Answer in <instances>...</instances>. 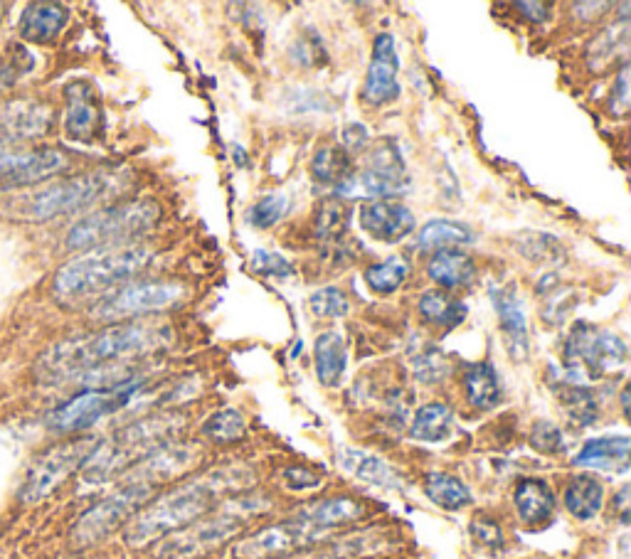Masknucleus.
Instances as JSON below:
<instances>
[{
  "label": "nucleus",
  "mask_w": 631,
  "mask_h": 559,
  "mask_svg": "<svg viewBox=\"0 0 631 559\" xmlns=\"http://www.w3.org/2000/svg\"><path fill=\"white\" fill-rule=\"evenodd\" d=\"M328 532L321 527L311 525L309 520L301 518L299 513L284 523L262 527L254 535L245 537L232 547L235 559H277L289 557L291 552L306 550V547L318 545Z\"/></svg>",
  "instance_id": "obj_13"
},
{
  "label": "nucleus",
  "mask_w": 631,
  "mask_h": 559,
  "mask_svg": "<svg viewBox=\"0 0 631 559\" xmlns=\"http://www.w3.org/2000/svg\"><path fill=\"white\" fill-rule=\"evenodd\" d=\"M171 340L168 326L146 321L121 323L97 333L74 335L55 343L35 362V380L40 385H67L74 380H92L109 375L131 360L156 353Z\"/></svg>",
  "instance_id": "obj_1"
},
{
  "label": "nucleus",
  "mask_w": 631,
  "mask_h": 559,
  "mask_svg": "<svg viewBox=\"0 0 631 559\" xmlns=\"http://www.w3.org/2000/svg\"><path fill=\"white\" fill-rule=\"evenodd\" d=\"M516 244H518V252H521L523 257H528L530 262L555 264L565 259V249H562L558 239L550 237V234L523 232L516 237Z\"/></svg>",
  "instance_id": "obj_39"
},
{
  "label": "nucleus",
  "mask_w": 631,
  "mask_h": 559,
  "mask_svg": "<svg viewBox=\"0 0 631 559\" xmlns=\"http://www.w3.org/2000/svg\"><path fill=\"white\" fill-rule=\"evenodd\" d=\"M67 97H70V109H67L65 121L67 133L72 138H77V141H89L99 124L97 101H94L92 92L87 87H82V84H74Z\"/></svg>",
  "instance_id": "obj_28"
},
{
  "label": "nucleus",
  "mask_w": 631,
  "mask_h": 559,
  "mask_svg": "<svg viewBox=\"0 0 631 559\" xmlns=\"http://www.w3.org/2000/svg\"><path fill=\"white\" fill-rule=\"evenodd\" d=\"M471 535L481 542V545H489V547H501L503 545V535H501V527H498L493 520L489 518H476L471 523Z\"/></svg>",
  "instance_id": "obj_47"
},
{
  "label": "nucleus",
  "mask_w": 631,
  "mask_h": 559,
  "mask_svg": "<svg viewBox=\"0 0 631 559\" xmlns=\"http://www.w3.org/2000/svg\"><path fill=\"white\" fill-rule=\"evenodd\" d=\"M464 387L471 407L493 409L501 402V382H498V372L493 370L491 362L469 365V370L464 375Z\"/></svg>",
  "instance_id": "obj_31"
},
{
  "label": "nucleus",
  "mask_w": 631,
  "mask_h": 559,
  "mask_svg": "<svg viewBox=\"0 0 631 559\" xmlns=\"http://www.w3.org/2000/svg\"><path fill=\"white\" fill-rule=\"evenodd\" d=\"M200 461V449L195 444H185V441H171V444L161 446L146 459L136 463L134 468L124 473V481L146 483V486L156 488L158 483H166L180 473L190 471L195 463Z\"/></svg>",
  "instance_id": "obj_15"
},
{
  "label": "nucleus",
  "mask_w": 631,
  "mask_h": 559,
  "mask_svg": "<svg viewBox=\"0 0 631 559\" xmlns=\"http://www.w3.org/2000/svg\"><path fill=\"white\" fill-rule=\"evenodd\" d=\"M530 446H533L535 451H540V454L555 456L565 451V436H562V431L555 427L553 422H545L543 419V422L533 424V431H530Z\"/></svg>",
  "instance_id": "obj_43"
},
{
  "label": "nucleus",
  "mask_w": 631,
  "mask_h": 559,
  "mask_svg": "<svg viewBox=\"0 0 631 559\" xmlns=\"http://www.w3.org/2000/svg\"><path fill=\"white\" fill-rule=\"evenodd\" d=\"M70 23V10L60 3H33L20 15V35L30 42H50Z\"/></svg>",
  "instance_id": "obj_20"
},
{
  "label": "nucleus",
  "mask_w": 631,
  "mask_h": 559,
  "mask_svg": "<svg viewBox=\"0 0 631 559\" xmlns=\"http://www.w3.org/2000/svg\"><path fill=\"white\" fill-rule=\"evenodd\" d=\"M269 508L267 498H235L220 513L210 518L195 520L193 525L173 532L158 550V557L163 559H193L215 550L222 542L232 540L245 523L259 510Z\"/></svg>",
  "instance_id": "obj_7"
},
{
  "label": "nucleus",
  "mask_w": 631,
  "mask_h": 559,
  "mask_svg": "<svg viewBox=\"0 0 631 559\" xmlns=\"http://www.w3.org/2000/svg\"><path fill=\"white\" fill-rule=\"evenodd\" d=\"M629 52V20L624 18L622 23L612 25V28L602 30L595 40L587 47V65L592 72H604L612 65L617 57H627Z\"/></svg>",
  "instance_id": "obj_27"
},
{
  "label": "nucleus",
  "mask_w": 631,
  "mask_h": 559,
  "mask_svg": "<svg viewBox=\"0 0 631 559\" xmlns=\"http://www.w3.org/2000/svg\"><path fill=\"white\" fill-rule=\"evenodd\" d=\"M249 478H252V471L245 466H222L180 483L178 488L163 493L153 503L143 505L129 520L124 530L126 545L146 547L161 537L193 525L195 520L205 518L215 508L222 495L247 486Z\"/></svg>",
  "instance_id": "obj_2"
},
{
  "label": "nucleus",
  "mask_w": 631,
  "mask_h": 559,
  "mask_svg": "<svg viewBox=\"0 0 631 559\" xmlns=\"http://www.w3.org/2000/svg\"><path fill=\"white\" fill-rule=\"evenodd\" d=\"M516 510L521 520L530 527L545 525L555 513V495L553 488L540 478H523L513 493Z\"/></svg>",
  "instance_id": "obj_21"
},
{
  "label": "nucleus",
  "mask_w": 631,
  "mask_h": 559,
  "mask_svg": "<svg viewBox=\"0 0 631 559\" xmlns=\"http://www.w3.org/2000/svg\"><path fill=\"white\" fill-rule=\"evenodd\" d=\"M358 222L378 242L395 244L415 232V215L400 202L378 200L365 202L358 212Z\"/></svg>",
  "instance_id": "obj_17"
},
{
  "label": "nucleus",
  "mask_w": 631,
  "mask_h": 559,
  "mask_svg": "<svg viewBox=\"0 0 631 559\" xmlns=\"http://www.w3.org/2000/svg\"><path fill=\"white\" fill-rule=\"evenodd\" d=\"M627 362V343L612 330L577 323L565 345V367L572 385L602 380Z\"/></svg>",
  "instance_id": "obj_8"
},
{
  "label": "nucleus",
  "mask_w": 631,
  "mask_h": 559,
  "mask_svg": "<svg viewBox=\"0 0 631 559\" xmlns=\"http://www.w3.org/2000/svg\"><path fill=\"white\" fill-rule=\"evenodd\" d=\"M245 431H247V424H245V417H242V412H237V409H230V407L215 412L208 422L203 424V436H208V439L215 441V444H232V441L242 439Z\"/></svg>",
  "instance_id": "obj_38"
},
{
  "label": "nucleus",
  "mask_w": 631,
  "mask_h": 559,
  "mask_svg": "<svg viewBox=\"0 0 631 559\" xmlns=\"http://www.w3.org/2000/svg\"><path fill=\"white\" fill-rule=\"evenodd\" d=\"M65 168V153L55 151V148H40V151H3L0 148V188L5 193L42 183Z\"/></svg>",
  "instance_id": "obj_14"
},
{
  "label": "nucleus",
  "mask_w": 631,
  "mask_h": 559,
  "mask_svg": "<svg viewBox=\"0 0 631 559\" xmlns=\"http://www.w3.org/2000/svg\"><path fill=\"white\" fill-rule=\"evenodd\" d=\"M407 274H410V266H407L405 259L390 257L385 262L370 266L365 271V281H368V286L375 294H392V291H397L405 284Z\"/></svg>",
  "instance_id": "obj_37"
},
{
  "label": "nucleus",
  "mask_w": 631,
  "mask_h": 559,
  "mask_svg": "<svg viewBox=\"0 0 631 559\" xmlns=\"http://www.w3.org/2000/svg\"><path fill=\"white\" fill-rule=\"evenodd\" d=\"M235 161H240V165H247V158H245V153H242V148H235Z\"/></svg>",
  "instance_id": "obj_52"
},
{
  "label": "nucleus",
  "mask_w": 631,
  "mask_h": 559,
  "mask_svg": "<svg viewBox=\"0 0 631 559\" xmlns=\"http://www.w3.org/2000/svg\"><path fill=\"white\" fill-rule=\"evenodd\" d=\"M185 296V289L176 281H139V284H124L111 294L102 296L94 308L99 321H126L139 318L146 313L166 311L176 306Z\"/></svg>",
  "instance_id": "obj_12"
},
{
  "label": "nucleus",
  "mask_w": 631,
  "mask_h": 559,
  "mask_svg": "<svg viewBox=\"0 0 631 559\" xmlns=\"http://www.w3.org/2000/svg\"><path fill=\"white\" fill-rule=\"evenodd\" d=\"M156 488L146 486V483L124 481V486L116 488L114 493L106 495L97 505L82 513L72 527V542L77 547L97 545L106 535L116 530L119 525L129 523L136 513L148 503Z\"/></svg>",
  "instance_id": "obj_11"
},
{
  "label": "nucleus",
  "mask_w": 631,
  "mask_h": 559,
  "mask_svg": "<svg viewBox=\"0 0 631 559\" xmlns=\"http://www.w3.org/2000/svg\"><path fill=\"white\" fill-rule=\"evenodd\" d=\"M627 495H629V488L624 486L622 491H619V495H617V510H619V515H622V523H627L629 520V505H627Z\"/></svg>",
  "instance_id": "obj_51"
},
{
  "label": "nucleus",
  "mask_w": 631,
  "mask_h": 559,
  "mask_svg": "<svg viewBox=\"0 0 631 559\" xmlns=\"http://www.w3.org/2000/svg\"><path fill=\"white\" fill-rule=\"evenodd\" d=\"M348 227V210L336 200L323 202L321 210H318L316 220V234L321 239H336L338 234Z\"/></svg>",
  "instance_id": "obj_42"
},
{
  "label": "nucleus",
  "mask_w": 631,
  "mask_h": 559,
  "mask_svg": "<svg viewBox=\"0 0 631 559\" xmlns=\"http://www.w3.org/2000/svg\"><path fill=\"white\" fill-rule=\"evenodd\" d=\"M124 178L121 173L97 170V173L77 175V178L55 180L42 188L10 190L0 198V215L20 222H45L60 215L87 210L97 202L109 200L121 193Z\"/></svg>",
  "instance_id": "obj_3"
},
{
  "label": "nucleus",
  "mask_w": 631,
  "mask_h": 559,
  "mask_svg": "<svg viewBox=\"0 0 631 559\" xmlns=\"http://www.w3.org/2000/svg\"><path fill=\"white\" fill-rule=\"evenodd\" d=\"M609 109L617 116H624L629 111V65L619 69L617 82H614L612 89V99H609Z\"/></svg>",
  "instance_id": "obj_46"
},
{
  "label": "nucleus",
  "mask_w": 631,
  "mask_h": 559,
  "mask_svg": "<svg viewBox=\"0 0 631 559\" xmlns=\"http://www.w3.org/2000/svg\"><path fill=\"white\" fill-rule=\"evenodd\" d=\"M249 266H252L254 274L272 276V279H289V276H294V266H291L289 259H284L277 252H269V249H257Z\"/></svg>",
  "instance_id": "obj_45"
},
{
  "label": "nucleus",
  "mask_w": 631,
  "mask_h": 559,
  "mask_svg": "<svg viewBox=\"0 0 631 559\" xmlns=\"http://www.w3.org/2000/svg\"><path fill=\"white\" fill-rule=\"evenodd\" d=\"M65 559H74V557H65Z\"/></svg>",
  "instance_id": "obj_53"
},
{
  "label": "nucleus",
  "mask_w": 631,
  "mask_h": 559,
  "mask_svg": "<svg viewBox=\"0 0 631 559\" xmlns=\"http://www.w3.org/2000/svg\"><path fill=\"white\" fill-rule=\"evenodd\" d=\"M338 461H341V466L346 468L348 473H353L355 478H360V481L365 483H373V486H380V488H400V476H397L395 471H392L390 466L383 459H378V456L373 454H365V451H358V449H341L338 451Z\"/></svg>",
  "instance_id": "obj_24"
},
{
  "label": "nucleus",
  "mask_w": 631,
  "mask_h": 559,
  "mask_svg": "<svg viewBox=\"0 0 631 559\" xmlns=\"http://www.w3.org/2000/svg\"><path fill=\"white\" fill-rule=\"evenodd\" d=\"M575 466L597 468V471H627L629 468V436H599L590 439L572 459Z\"/></svg>",
  "instance_id": "obj_19"
},
{
  "label": "nucleus",
  "mask_w": 631,
  "mask_h": 559,
  "mask_svg": "<svg viewBox=\"0 0 631 559\" xmlns=\"http://www.w3.org/2000/svg\"><path fill=\"white\" fill-rule=\"evenodd\" d=\"M427 274L434 284L444 286V289H456V286H466L474 279L476 264L461 249H442V252H434Z\"/></svg>",
  "instance_id": "obj_23"
},
{
  "label": "nucleus",
  "mask_w": 631,
  "mask_h": 559,
  "mask_svg": "<svg viewBox=\"0 0 631 559\" xmlns=\"http://www.w3.org/2000/svg\"><path fill=\"white\" fill-rule=\"evenodd\" d=\"M311 313L316 318H343L351 308V301L336 286H326V289H318L316 294H311L309 298Z\"/></svg>",
  "instance_id": "obj_40"
},
{
  "label": "nucleus",
  "mask_w": 631,
  "mask_h": 559,
  "mask_svg": "<svg viewBox=\"0 0 631 559\" xmlns=\"http://www.w3.org/2000/svg\"><path fill=\"white\" fill-rule=\"evenodd\" d=\"M311 173L314 180L321 185H341L348 175L353 173L351 153L343 146H326L316 153L314 163H311Z\"/></svg>",
  "instance_id": "obj_34"
},
{
  "label": "nucleus",
  "mask_w": 631,
  "mask_h": 559,
  "mask_svg": "<svg viewBox=\"0 0 631 559\" xmlns=\"http://www.w3.org/2000/svg\"><path fill=\"white\" fill-rule=\"evenodd\" d=\"M420 313L434 326L452 330L464 323L466 306L456 298L442 294V291H429L420 298Z\"/></svg>",
  "instance_id": "obj_35"
},
{
  "label": "nucleus",
  "mask_w": 631,
  "mask_h": 559,
  "mask_svg": "<svg viewBox=\"0 0 631 559\" xmlns=\"http://www.w3.org/2000/svg\"><path fill=\"white\" fill-rule=\"evenodd\" d=\"M424 493L444 510H461L471 503V491L449 473H429L424 478Z\"/></svg>",
  "instance_id": "obj_33"
},
{
  "label": "nucleus",
  "mask_w": 631,
  "mask_h": 559,
  "mask_svg": "<svg viewBox=\"0 0 631 559\" xmlns=\"http://www.w3.org/2000/svg\"><path fill=\"white\" fill-rule=\"evenodd\" d=\"M143 385H146L143 377H134V380L119 382V385L94 387V390L79 392L70 402L60 404L50 414L47 424H50L52 431H60V434H74V431L94 427V424L102 422L109 414L119 412L126 404H131V399L139 395Z\"/></svg>",
  "instance_id": "obj_9"
},
{
  "label": "nucleus",
  "mask_w": 631,
  "mask_h": 559,
  "mask_svg": "<svg viewBox=\"0 0 631 559\" xmlns=\"http://www.w3.org/2000/svg\"><path fill=\"white\" fill-rule=\"evenodd\" d=\"M161 207L153 200H131L119 205L89 212L67 234V249L89 252V249L121 247L143 237L156 227Z\"/></svg>",
  "instance_id": "obj_6"
},
{
  "label": "nucleus",
  "mask_w": 631,
  "mask_h": 559,
  "mask_svg": "<svg viewBox=\"0 0 631 559\" xmlns=\"http://www.w3.org/2000/svg\"><path fill=\"white\" fill-rule=\"evenodd\" d=\"M604 503V488L590 473H580L570 481L565 491V508L577 520H592L602 510Z\"/></svg>",
  "instance_id": "obj_30"
},
{
  "label": "nucleus",
  "mask_w": 631,
  "mask_h": 559,
  "mask_svg": "<svg viewBox=\"0 0 631 559\" xmlns=\"http://www.w3.org/2000/svg\"><path fill=\"white\" fill-rule=\"evenodd\" d=\"M516 8L523 10V15H526L528 20H533V23H545V20L550 18V10H553V5L550 3H518Z\"/></svg>",
  "instance_id": "obj_50"
},
{
  "label": "nucleus",
  "mask_w": 631,
  "mask_h": 559,
  "mask_svg": "<svg viewBox=\"0 0 631 559\" xmlns=\"http://www.w3.org/2000/svg\"><path fill=\"white\" fill-rule=\"evenodd\" d=\"M284 483L291 491H306V488H316L321 483V478L314 471L304 466H291L284 471Z\"/></svg>",
  "instance_id": "obj_48"
},
{
  "label": "nucleus",
  "mask_w": 631,
  "mask_h": 559,
  "mask_svg": "<svg viewBox=\"0 0 631 559\" xmlns=\"http://www.w3.org/2000/svg\"><path fill=\"white\" fill-rule=\"evenodd\" d=\"M151 262L153 252L143 244L89 249L57 271L55 296L67 306L94 296H106L136 279Z\"/></svg>",
  "instance_id": "obj_4"
},
{
  "label": "nucleus",
  "mask_w": 631,
  "mask_h": 559,
  "mask_svg": "<svg viewBox=\"0 0 631 559\" xmlns=\"http://www.w3.org/2000/svg\"><path fill=\"white\" fill-rule=\"evenodd\" d=\"M368 141H370V133L363 124H348L346 129H343V143H346L343 148H346L348 153L363 151V148L368 146Z\"/></svg>",
  "instance_id": "obj_49"
},
{
  "label": "nucleus",
  "mask_w": 631,
  "mask_h": 559,
  "mask_svg": "<svg viewBox=\"0 0 631 559\" xmlns=\"http://www.w3.org/2000/svg\"><path fill=\"white\" fill-rule=\"evenodd\" d=\"M471 242H474V232L454 220H432L417 234V247L422 252H442V249H454Z\"/></svg>",
  "instance_id": "obj_32"
},
{
  "label": "nucleus",
  "mask_w": 631,
  "mask_h": 559,
  "mask_svg": "<svg viewBox=\"0 0 631 559\" xmlns=\"http://www.w3.org/2000/svg\"><path fill=\"white\" fill-rule=\"evenodd\" d=\"M387 537L380 532H358V535H348L343 540L333 542V545L318 547L314 552H301V555H291L286 559H353L375 555V552L385 550Z\"/></svg>",
  "instance_id": "obj_25"
},
{
  "label": "nucleus",
  "mask_w": 631,
  "mask_h": 559,
  "mask_svg": "<svg viewBox=\"0 0 631 559\" xmlns=\"http://www.w3.org/2000/svg\"><path fill=\"white\" fill-rule=\"evenodd\" d=\"M94 446H97V439L82 436V439L62 441V444L52 446V449L35 456L28 471H25L23 486H20L18 493L20 500L25 505H35L40 500H45L47 495L55 493L74 471H79L84 466V461L92 454Z\"/></svg>",
  "instance_id": "obj_10"
},
{
  "label": "nucleus",
  "mask_w": 631,
  "mask_h": 559,
  "mask_svg": "<svg viewBox=\"0 0 631 559\" xmlns=\"http://www.w3.org/2000/svg\"><path fill=\"white\" fill-rule=\"evenodd\" d=\"M454 431V412L442 402L424 404L417 409L415 419H412L410 436L417 441H427V444H439V441L449 439Z\"/></svg>",
  "instance_id": "obj_29"
},
{
  "label": "nucleus",
  "mask_w": 631,
  "mask_h": 559,
  "mask_svg": "<svg viewBox=\"0 0 631 559\" xmlns=\"http://www.w3.org/2000/svg\"><path fill=\"white\" fill-rule=\"evenodd\" d=\"M397 62L395 37L390 33H380L373 42V60H370L368 74L363 84V101L370 106H385L400 97V84H397Z\"/></svg>",
  "instance_id": "obj_16"
},
{
  "label": "nucleus",
  "mask_w": 631,
  "mask_h": 559,
  "mask_svg": "<svg viewBox=\"0 0 631 559\" xmlns=\"http://www.w3.org/2000/svg\"><path fill=\"white\" fill-rule=\"evenodd\" d=\"M558 397H560V404L562 409H565L567 419L570 422H575L577 427H590V424L597 422V414H599V407H597V399L595 395H592L590 387L585 385H562L558 390Z\"/></svg>",
  "instance_id": "obj_36"
},
{
  "label": "nucleus",
  "mask_w": 631,
  "mask_h": 559,
  "mask_svg": "<svg viewBox=\"0 0 631 559\" xmlns=\"http://www.w3.org/2000/svg\"><path fill=\"white\" fill-rule=\"evenodd\" d=\"M489 296L498 313V323H501V333L506 338L508 355L513 360H526L530 350V335L526 311H523L521 301H518L516 286H491Z\"/></svg>",
  "instance_id": "obj_18"
},
{
  "label": "nucleus",
  "mask_w": 631,
  "mask_h": 559,
  "mask_svg": "<svg viewBox=\"0 0 631 559\" xmlns=\"http://www.w3.org/2000/svg\"><path fill=\"white\" fill-rule=\"evenodd\" d=\"M286 212V198L284 195H267L259 202H254L247 212V222L257 230H269L284 217Z\"/></svg>",
  "instance_id": "obj_41"
},
{
  "label": "nucleus",
  "mask_w": 631,
  "mask_h": 559,
  "mask_svg": "<svg viewBox=\"0 0 631 559\" xmlns=\"http://www.w3.org/2000/svg\"><path fill=\"white\" fill-rule=\"evenodd\" d=\"M314 358H316V375L321 380L323 387H336L341 382L343 372H346V343L338 333L333 330H326L316 338V348H314Z\"/></svg>",
  "instance_id": "obj_26"
},
{
  "label": "nucleus",
  "mask_w": 631,
  "mask_h": 559,
  "mask_svg": "<svg viewBox=\"0 0 631 559\" xmlns=\"http://www.w3.org/2000/svg\"><path fill=\"white\" fill-rule=\"evenodd\" d=\"M363 513V503H358L353 498H326L299 510L301 518H306L311 525L321 527L326 532L336 530L341 525L355 523V520L363 518Z\"/></svg>",
  "instance_id": "obj_22"
},
{
  "label": "nucleus",
  "mask_w": 631,
  "mask_h": 559,
  "mask_svg": "<svg viewBox=\"0 0 631 559\" xmlns=\"http://www.w3.org/2000/svg\"><path fill=\"white\" fill-rule=\"evenodd\" d=\"M183 424L185 419L180 414H153V417H143L129 427L114 431L109 439L97 441L84 466L79 468L82 481L89 486H102L111 478L124 476L148 454L176 441Z\"/></svg>",
  "instance_id": "obj_5"
},
{
  "label": "nucleus",
  "mask_w": 631,
  "mask_h": 559,
  "mask_svg": "<svg viewBox=\"0 0 631 559\" xmlns=\"http://www.w3.org/2000/svg\"><path fill=\"white\" fill-rule=\"evenodd\" d=\"M449 370V362L442 350L427 348L415 355V377L420 382H439Z\"/></svg>",
  "instance_id": "obj_44"
}]
</instances>
